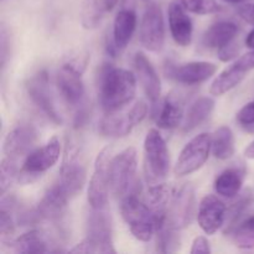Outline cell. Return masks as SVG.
Wrapping results in <instances>:
<instances>
[{"mask_svg": "<svg viewBox=\"0 0 254 254\" xmlns=\"http://www.w3.org/2000/svg\"><path fill=\"white\" fill-rule=\"evenodd\" d=\"M213 109H215V101L211 97H200L196 99L185 113L183 130L188 133L200 127L211 116Z\"/></svg>", "mask_w": 254, "mask_h": 254, "instance_id": "4316f807", "label": "cell"}, {"mask_svg": "<svg viewBox=\"0 0 254 254\" xmlns=\"http://www.w3.org/2000/svg\"><path fill=\"white\" fill-rule=\"evenodd\" d=\"M11 250L15 253L31 254V253H50L56 252L51 247V242L44 232L39 230H32L24 233L20 237L15 238L10 242Z\"/></svg>", "mask_w": 254, "mask_h": 254, "instance_id": "603a6c76", "label": "cell"}, {"mask_svg": "<svg viewBox=\"0 0 254 254\" xmlns=\"http://www.w3.org/2000/svg\"><path fill=\"white\" fill-rule=\"evenodd\" d=\"M169 27L171 36L179 46L186 47L191 44L192 40V20L186 12L185 6L181 0H173L169 5L168 10Z\"/></svg>", "mask_w": 254, "mask_h": 254, "instance_id": "ac0fdd59", "label": "cell"}, {"mask_svg": "<svg viewBox=\"0 0 254 254\" xmlns=\"http://www.w3.org/2000/svg\"><path fill=\"white\" fill-rule=\"evenodd\" d=\"M26 89L32 103L44 113V116L49 121H51L54 124H57V126L62 123V118L57 111L51 92H50L49 76H47L46 72L41 71L39 72V74L32 77L27 82Z\"/></svg>", "mask_w": 254, "mask_h": 254, "instance_id": "5bb4252c", "label": "cell"}, {"mask_svg": "<svg viewBox=\"0 0 254 254\" xmlns=\"http://www.w3.org/2000/svg\"><path fill=\"white\" fill-rule=\"evenodd\" d=\"M121 213L131 235L141 242H149L155 235V220L148 203L138 197V192H130L122 198Z\"/></svg>", "mask_w": 254, "mask_h": 254, "instance_id": "277c9868", "label": "cell"}, {"mask_svg": "<svg viewBox=\"0 0 254 254\" xmlns=\"http://www.w3.org/2000/svg\"><path fill=\"white\" fill-rule=\"evenodd\" d=\"M188 11L197 15L216 14L221 11V6L216 0H181Z\"/></svg>", "mask_w": 254, "mask_h": 254, "instance_id": "d6a6232c", "label": "cell"}, {"mask_svg": "<svg viewBox=\"0 0 254 254\" xmlns=\"http://www.w3.org/2000/svg\"><path fill=\"white\" fill-rule=\"evenodd\" d=\"M223 1L230 2V4H242V2L246 1V0H223Z\"/></svg>", "mask_w": 254, "mask_h": 254, "instance_id": "f6af8a7d", "label": "cell"}, {"mask_svg": "<svg viewBox=\"0 0 254 254\" xmlns=\"http://www.w3.org/2000/svg\"><path fill=\"white\" fill-rule=\"evenodd\" d=\"M133 64L139 82L150 103L153 104V108H158L161 96V83L158 72L143 52H136L133 59Z\"/></svg>", "mask_w": 254, "mask_h": 254, "instance_id": "e0dca14e", "label": "cell"}, {"mask_svg": "<svg viewBox=\"0 0 254 254\" xmlns=\"http://www.w3.org/2000/svg\"><path fill=\"white\" fill-rule=\"evenodd\" d=\"M211 139L212 134L201 133L184 146L174 166L176 176L190 175L205 165L211 153Z\"/></svg>", "mask_w": 254, "mask_h": 254, "instance_id": "30bf717a", "label": "cell"}, {"mask_svg": "<svg viewBox=\"0 0 254 254\" xmlns=\"http://www.w3.org/2000/svg\"><path fill=\"white\" fill-rule=\"evenodd\" d=\"M245 156L247 159H252V160H254V140L245 149Z\"/></svg>", "mask_w": 254, "mask_h": 254, "instance_id": "7bdbcfd3", "label": "cell"}, {"mask_svg": "<svg viewBox=\"0 0 254 254\" xmlns=\"http://www.w3.org/2000/svg\"><path fill=\"white\" fill-rule=\"evenodd\" d=\"M235 135L230 127L222 126L216 129L211 139V151L218 160H228L235 155Z\"/></svg>", "mask_w": 254, "mask_h": 254, "instance_id": "83f0119b", "label": "cell"}, {"mask_svg": "<svg viewBox=\"0 0 254 254\" xmlns=\"http://www.w3.org/2000/svg\"><path fill=\"white\" fill-rule=\"evenodd\" d=\"M245 77L246 74L241 73L240 71H237V69L231 64L230 67L223 69V71L213 79V82L211 83L210 87V93L216 97L223 96L225 93H227V92L236 88V87L245 79Z\"/></svg>", "mask_w": 254, "mask_h": 254, "instance_id": "f1b7e54d", "label": "cell"}, {"mask_svg": "<svg viewBox=\"0 0 254 254\" xmlns=\"http://www.w3.org/2000/svg\"><path fill=\"white\" fill-rule=\"evenodd\" d=\"M136 29V14L131 9H122L113 22L112 41L119 52L130 42Z\"/></svg>", "mask_w": 254, "mask_h": 254, "instance_id": "7402d4cb", "label": "cell"}, {"mask_svg": "<svg viewBox=\"0 0 254 254\" xmlns=\"http://www.w3.org/2000/svg\"><path fill=\"white\" fill-rule=\"evenodd\" d=\"M61 150V143L57 136H52L44 146L32 150L26 155L22 168L20 169L19 181L31 183L40 178L59 161Z\"/></svg>", "mask_w": 254, "mask_h": 254, "instance_id": "52a82bcc", "label": "cell"}, {"mask_svg": "<svg viewBox=\"0 0 254 254\" xmlns=\"http://www.w3.org/2000/svg\"><path fill=\"white\" fill-rule=\"evenodd\" d=\"M211 252H212V250H211L210 242H208L207 238L203 237V236H197V237L193 240L192 247H191L190 250L191 254H198V253L210 254Z\"/></svg>", "mask_w": 254, "mask_h": 254, "instance_id": "ab89813d", "label": "cell"}, {"mask_svg": "<svg viewBox=\"0 0 254 254\" xmlns=\"http://www.w3.org/2000/svg\"><path fill=\"white\" fill-rule=\"evenodd\" d=\"M56 84L64 101L71 106H79L84 97V86L81 74L62 67L56 77Z\"/></svg>", "mask_w": 254, "mask_h": 254, "instance_id": "44dd1931", "label": "cell"}, {"mask_svg": "<svg viewBox=\"0 0 254 254\" xmlns=\"http://www.w3.org/2000/svg\"><path fill=\"white\" fill-rule=\"evenodd\" d=\"M20 175V170L17 168L16 159H12L6 156L1 160L0 164V191L1 195L6 193L7 190H10L12 184L15 183Z\"/></svg>", "mask_w": 254, "mask_h": 254, "instance_id": "4dcf8cb0", "label": "cell"}, {"mask_svg": "<svg viewBox=\"0 0 254 254\" xmlns=\"http://www.w3.org/2000/svg\"><path fill=\"white\" fill-rule=\"evenodd\" d=\"M170 169V154L159 130L150 129L144 139V174L148 184L164 183Z\"/></svg>", "mask_w": 254, "mask_h": 254, "instance_id": "5b68a950", "label": "cell"}, {"mask_svg": "<svg viewBox=\"0 0 254 254\" xmlns=\"http://www.w3.org/2000/svg\"><path fill=\"white\" fill-rule=\"evenodd\" d=\"M246 46H247L248 49L254 50V29L247 35V39H246Z\"/></svg>", "mask_w": 254, "mask_h": 254, "instance_id": "ee69618b", "label": "cell"}, {"mask_svg": "<svg viewBox=\"0 0 254 254\" xmlns=\"http://www.w3.org/2000/svg\"><path fill=\"white\" fill-rule=\"evenodd\" d=\"M227 217V207L225 202L215 195H206L198 206L197 222L201 230L212 236L222 228Z\"/></svg>", "mask_w": 254, "mask_h": 254, "instance_id": "9a60e30c", "label": "cell"}, {"mask_svg": "<svg viewBox=\"0 0 254 254\" xmlns=\"http://www.w3.org/2000/svg\"><path fill=\"white\" fill-rule=\"evenodd\" d=\"M237 12L241 16V19H243L246 22L254 26V4L248 2V4L241 5L237 9Z\"/></svg>", "mask_w": 254, "mask_h": 254, "instance_id": "60d3db41", "label": "cell"}, {"mask_svg": "<svg viewBox=\"0 0 254 254\" xmlns=\"http://www.w3.org/2000/svg\"><path fill=\"white\" fill-rule=\"evenodd\" d=\"M118 0H83L81 7V24L86 30L99 26L106 14L111 12Z\"/></svg>", "mask_w": 254, "mask_h": 254, "instance_id": "cb8c5ba5", "label": "cell"}, {"mask_svg": "<svg viewBox=\"0 0 254 254\" xmlns=\"http://www.w3.org/2000/svg\"><path fill=\"white\" fill-rule=\"evenodd\" d=\"M232 66L243 74H247V72L252 71V69H254V50L245 54L238 60H236Z\"/></svg>", "mask_w": 254, "mask_h": 254, "instance_id": "d590c367", "label": "cell"}, {"mask_svg": "<svg viewBox=\"0 0 254 254\" xmlns=\"http://www.w3.org/2000/svg\"><path fill=\"white\" fill-rule=\"evenodd\" d=\"M238 32V27L235 22L218 21L208 27L202 36V42L208 49L220 50L233 41Z\"/></svg>", "mask_w": 254, "mask_h": 254, "instance_id": "484cf974", "label": "cell"}, {"mask_svg": "<svg viewBox=\"0 0 254 254\" xmlns=\"http://www.w3.org/2000/svg\"><path fill=\"white\" fill-rule=\"evenodd\" d=\"M86 178L87 169L81 146L69 141L64 149V155L60 168V186L71 198L81 192L86 184Z\"/></svg>", "mask_w": 254, "mask_h": 254, "instance_id": "8992f818", "label": "cell"}, {"mask_svg": "<svg viewBox=\"0 0 254 254\" xmlns=\"http://www.w3.org/2000/svg\"><path fill=\"white\" fill-rule=\"evenodd\" d=\"M37 141V130L31 124H20L9 131L4 140L2 150L9 158L17 159L29 155Z\"/></svg>", "mask_w": 254, "mask_h": 254, "instance_id": "2e32d148", "label": "cell"}, {"mask_svg": "<svg viewBox=\"0 0 254 254\" xmlns=\"http://www.w3.org/2000/svg\"><path fill=\"white\" fill-rule=\"evenodd\" d=\"M140 42L148 51L159 52L165 44V25L161 7L155 2L146 6L140 22Z\"/></svg>", "mask_w": 254, "mask_h": 254, "instance_id": "7c38bea8", "label": "cell"}, {"mask_svg": "<svg viewBox=\"0 0 254 254\" xmlns=\"http://www.w3.org/2000/svg\"><path fill=\"white\" fill-rule=\"evenodd\" d=\"M217 51L218 59L222 62H228L237 57L238 52H240V45H238L237 42H235V40H233V41H231L230 44H227L226 46L221 47Z\"/></svg>", "mask_w": 254, "mask_h": 254, "instance_id": "74e56055", "label": "cell"}, {"mask_svg": "<svg viewBox=\"0 0 254 254\" xmlns=\"http://www.w3.org/2000/svg\"><path fill=\"white\" fill-rule=\"evenodd\" d=\"M136 169L138 153L129 146L111 159L109 164V188L117 198H123L130 192H136Z\"/></svg>", "mask_w": 254, "mask_h": 254, "instance_id": "3957f363", "label": "cell"}, {"mask_svg": "<svg viewBox=\"0 0 254 254\" xmlns=\"http://www.w3.org/2000/svg\"><path fill=\"white\" fill-rule=\"evenodd\" d=\"M68 200L69 196L64 192L60 184L54 185L45 192L44 197L40 200L39 205H37L36 211L40 218L52 221V222L60 221L64 215Z\"/></svg>", "mask_w": 254, "mask_h": 254, "instance_id": "d6986e66", "label": "cell"}, {"mask_svg": "<svg viewBox=\"0 0 254 254\" xmlns=\"http://www.w3.org/2000/svg\"><path fill=\"white\" fill-rule=\"evenodd\" d=\"M184 118V101L176 93L168 94L156 108V124L159 128L175 129L183 124Z\"/></svg>", "mask_w": 254, "mask_h": 254, "instance_id": "ffe728a7", "label": "cell"}, {"mask_svg": "<svg viewBox=\"0 0 254 254\" xmlns=\"http://www.w3.org/2000/svg\"><path fill=\"white\" fill-rule=\"evenodd\" d=\"M71 253H116L113 243V227L106 208H92L87 222V237L77 243Z\"/></svg>", "mask_w": 254, "mask_h": 254, "instance_id": "7a4b0ae2", "label": "cell"}, {"mask_svg": "<svg viewBox=\"0 0 254 254\" xmlns=\"http://www.w3.org/2000/svg\"><path fill=\"white\" fill-rule=\"evenodd\" d=\"M236 245L241 248L254 247V216L247 218L235 233Z\"/></svg>", "mask_w": 254, "mask_h": 254, "instance_id": "836d02e7", "label": "cell"}, {"mask_svg": "<svg viewBox=\"0 0 254 254\" xmlns=\"http://www.w3.org/2000/svg\"><path fill=\"white\" fill-rule=\"evenodd\" d=\"M0 49H1V55H0V59H1V68H5V64H6L7 57H9V47H10V36L9 32H7L5 25L1 26V32H0Z\"/></svg>", "mask_w": 254, "mask_h": 254, "instance_id": "f35d334b", "label": "cell"}, {"mask_svg": "<svg viewBox=\"0 0 254 254\" xmlns=\"http://www.w3.org/2000/svg\"><path fill=\"white\" fill-rule=\"evenodd\" d=\"M149 107L144 101H138L124 113H108L99 122L98 130L102 135L109 138L127 136L139 123L145 119Z\"/></svg>", "mask_w": 254, "mask_h": 254, "instance_id": "9c48e42d", "label": "cell"}, {"mask_svg": "<svg viewBox=\"0 0 254 254\" xmlns=\"http://www.w3.org/2000/svg\"><path fill=\"white\" fill-rule=\"evenodd\" d=\"M111 148L106 146L96 156L91 180L87 190V200L91 208L101 210L108 205L109 188V164H111Z\"/></svg>", "mask_w": 254, "mask_h": 254, "instance_id": "ba28073f", "label": "cell"}, {"mask_svg": "<svg viewBox=\"0 0 254 254\" xmlns=\"http://www.w3.org/2000/svg\"><path fill=\"white\" fill-rule=\"evenodd\" d=\"M216 72L217 66L207 61H192L180 64L169 62V64L165 66V73L169 78L186 86L202 83L211 78Z\"/></svg>", "mask_w": 254, "mask_h": 254, "instance_id": "4fadbf2b", "label": "cell"}, {"mask_svg": "<svg viewBox=\"0 0 254 254\" xmlns=\"http://www.w3.org/2000/svg\"><path fill=\"white\" fill-rule=\"evenodd\" d=\"M88 118H89L88 107H87L86 104L81 103L76 116H74V121H73L74 128H81V127H83L84 124H86V122L88 121Z\"/></svg>", "mask_w": 254, "mask_h": 254, "instance_id": "b9f144b4", "label": "cell"}, {"mask_svg": "<svg viewBox=\"0 0 254 254\" xmlns=\"http://www.w3.org/2000/svg\"><path fill=\"white\" fill-rule=\"evenodd\" d=\"M237 122L242 126H253L254 124V99L240 109L237 113Z\"/></svg>", "mask_w": 254, "mask_h": 254, "instance_id": "8d00e7d4", "label": "cell"}, {"mask_svg": "<svg viewBox=\"0 0 254 254\" xmlns=\"http://www.w3.org/2000/svg\"><path fill=\"white\" fill-rule=\"evenodd\" d=\"M251 202H252V195H250V193H248V195L242 196V197H241L237 202L233 203L232 210H231L230 215H227L228 217H230L231 222L235 223L236 221H237V218L240 217L243 212H245L246 208L251 205Z\"/></svg>", "mask_w": 254, "mask_h": 254, "instance_id": "e575fe53", "label": "cell"}, {"mask_svg": "<svg viewBox=\"0 0 254 254\" xmlns=\"http://www.w3.org/2000/svg\"><path fill=\"white\" fill-rule=\"evenodd\" d=\"M136 93V78L133 72L106 64L99 72L98 96L103 111H121L130 103Z\"/></svg>", "mask_w": 254, "mask_h": 254, "instance_id": "6da1fadb", "label": "cell"}, {"mask_svg": "<svg viewBox=\"0 0 254 254\" xmlns=\"http://www.w3.org/2000/svg\"><path fill=\"white\" fill-rule=\"evenodd\" d=\"M89 60H91V56L87 50H74V51L69 52L68 56L64 57L62 67H66L82 76L88 66Z\"/></svg>", "mask_w": 254, "mask_h": 254, "instance_id": "1f68e13d", "label": "cell"}, {"mask_svg": "<svg viewBox=\"0 0 254 254\" xmlns=\"http://www.w3.org/2000/svg\"><path fill=\"white\" fill-rule=\"evenodd\" d=\"M246 170L241 166H232L223 170L215 180V190L220 196L233 198L240 193Z\"/></svg>", "mask_w": 254, "mask_h": 254, "instance_id": "d4e9b609", "label": "cell"}, {"mask_svg": "<svg viewBox=\"0 0 254 254\" xmlns=\"http://www.w3.org/2000/svg\"><path fill=\"white\" fill-rule=\"evenodd\" d=\"M179 231L164 226V227L156 230V250L161 253L175 252L180 246V240L178 236Z\"/></svg>", "mask_w": 254, "mask_h": 254, "instance_id": "f546056e", "label": "cell"}, {"mask_svg": "<svg viewBox=\"0 0 254 254\" xmlns=\"http://www.w3.org/2000/svg\"><path fill=\"white\" fill-rule=\"evenodd\" d=\"M195 189L191 184H185L174 191L169 202L166 226L175 231H181L190 226L195 215Z\"/></svg>", "mask_w": 254, "mask_h": 254, "instance_id": "8fae6325", "label": "cell"}]
</instances>
